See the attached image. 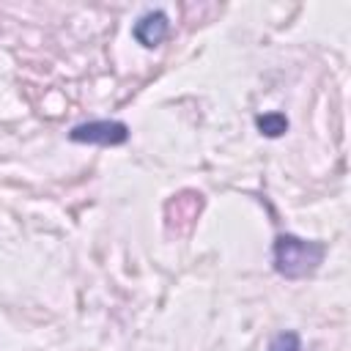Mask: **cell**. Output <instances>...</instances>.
<instances>
[{"label":"cell","mask_w":351,"mask_h":351,"mask_svg":"<svg viewBox=\"0 0 351 351\" xmlns=\"http://www.w3.org/2000/svg\"><path fill=\"white\" fill-rule=\"evenodd\" d=\"M326 244L315 239H302L296 233H280L271 244V263L274 271L285 280H302L318 271L324 263Z\"/></svg>","instance_id":"obj_1"},{"label":"cell","mask_w":351,"mask_h":351,"mask_svg":"<svg viewBox=\"0 0 351 351\" xmlns=\"http://www.w3.org/2000/svg\"><path fill=\"white\" fill-rule=\"evenodd\" d=\"M71 143H85V145H123L129 140V126L123 121L112 118H96L71 126L69 132Z\"/></svg>","instance_id":"obj_2"},{"label":"cell","mask_w":351,"mask_h":351,"mask_svg":"<svg viewBox=\"0 0 351 351\" xmlns=\"http://www.w3.org/2000/svg\"><path fill=\"white\" fill-rule=\"evenodd\" d=\"M167 33H170V19H167V14H165L162 8L145 11V14L134 22V27H132L134 41H137L140 47H145V49L159 47V44L167 38Z\"/></svg>","instance_id":"obj_3"},{"label":"cell","mask_w":351,"mask_h":351,"mask_svg":"<svg viewBox=\"0 0 351 351\" xmlns=\"http://www.w3.org/2000/svg\"><path fill=\"white\" fill-rule=\"evenodd\" d=\"M255 126H258V132L263 137L274 140V137H282L288 132V118L282 112H263V115L255 118Z\"/></svg>","instance_id":"obj_4"},{"label":"cell","mask_w":351,"mask_h":351,"mask_svg":"<svg viewBox=\"0 0 351 351\" xmlns=\"http://www.w3.org/2000/svg\"><path fill=\"white\" fill-rule=\"evenodd\" d=\"M266 351H302V337H299V332H293V329L277 332V335L269 340V348H266Z\"/></svg>","instance_id":"obj_5"}]
</instances>
